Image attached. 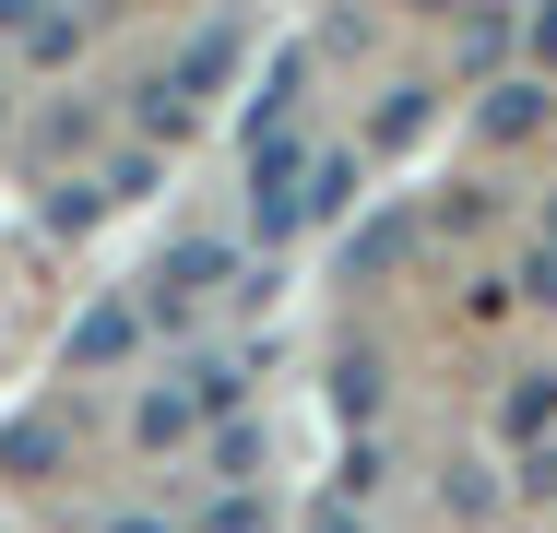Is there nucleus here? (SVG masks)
Masks as SVG:
<instances>
[]
</instances>
